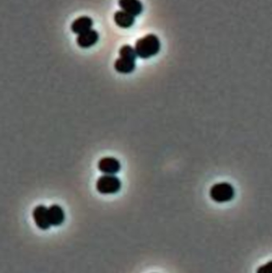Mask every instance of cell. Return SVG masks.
I'll return each mask as SVG.
<instances>
[{
  "instance_id": "7c38bea8",
  "label": "cell",
  "mask_w": 272,
  "mask_h": 273,
  "mask_svg": "<svg viewBox=\"0 0 272 273\" xmlns=\"http://www.w3.org/2000/svg\"><path fill=\"white\" fill-rule=\"evenodd\" d=\"M119 55L122 58H130L134 61H136L137 57H138L135 48L129 45H125L121 47L120 49Z\"/></svg>"
},
{
  "instance_id": "4fadbf2b",
  "label": "cell",
  "mask_w": 272,
  "mask_h": 273,
  "mask_svg": "<svg viewBox=\"0 0 272 273\" xmlns=\"http://www.w3.org/2000/svg\"><path fill=\"white\" fill-rule=\"evenodd\" d=\"M256 273H272V260L260 266L256 271Z\"/></svg>"
},
{
  "instance_id": "5b68a950",
  "label": "cell",
  "mask_w": 272,
  "mask_h": 273,
  "mask_svg": "<svg viewBox=\"0 0 272 273\" xmlns=\"http://www.w3.org/2000/svg\"><path fill=\"white\" fill-rule=\"evenodd\" d=\"M33 218L38 228L47 230L51 226L49 221L48 208L44 206H38L33 211Z\"/></svg>"
},
{
  "instance_id": "277c9868",
  "label": "cell",
  "mask_w": 272,
  "mask_h": 273,
  "mask_svg": "<svg viewBox=\"0 0 272 273\" xmlns=\"http://www.w3.org/2000/svg\"><path fill=\"white\" fill-rule=\"evenodd\" d=\"M98 169L107 175H115L121 169V163L115 157H107L101 158L98 162Z\"/></svg>"
},
{
  "instance_id": "30bf717a",
  "label": "cell",
  "mask_w": 272,
  "mask_h": 273,
  "mask_svg": "<svg viewBox=\"0 0 272 273\" xmlns=\"http://www.w3.org/2000/svg\"><path fill=\"white\" fill-rule=\"evenodd\" d=\"M135 62L136 61L130 59V58L120 57L118 59L116 60L115 63H114V69L118 73L124 74V75L132 73V72H134L135 68H136Z\"/></svg>"
},
{
  "instance_id": "52a82bcc",
  "label": "cell",
  "mask_w": 272,
  "mask_h": 273,
  "mask_svg": "<svg viewBox=\"0 0 272 273\" xmlns=\"http://www.w3.org/2000/svg\"><path fill=\"white\" fill-rule=\"evenodd\" d=\"M99 35L95 30H90L89 31L79 35L77 38V43L79 47L83 49L90 48L95 45L98 42Z\"/></svg>"
},
{
  "instance_id": "8fae6325",
  "label": "cell",
  "mask_w": 272,
  "mask_h": 273,
  "mask_svg": "<svg viewBox=\"0 0 272 273\" xmlns=\"http://www.w3.org/2000/svg\"><path fill=\"white\" fill-rule=\"evenodd\" d=\"M114 22L121 28H129L135 23V17L124 11H118L114 15Z\"/></svg>"
},
{
  "instance_id": "3957f363",
  "label": "cell",
  "mask_w": 272,
  "mask_h": 273,
  "mask_svg": "<svg viewBox=\"0 0 272 273\" xmlns=\"http://www.w3.org/2000/svg\"><path fill=\"white\" fill-rule=\"evenodd\" d=\"M121 188V182L115 175L105 174L100 177L96 183V189L101 194H115Z\"/></svg>"
},
{
  "instance_id": "ba28073f",
  "label": "cell",
  "mask_w": 272,
  "mask_h": 273,
  "mask_svg": "<svg viewBox=\"0 0 272 273\" xmlns=\"http://www.w3.org/2000/svg\"><path fill=\"white\" fill-rule=\"evenodd\" d=\"M93 25V22L92 19L88 16H82L74 21L71 25V30L75 34L79 36L91 30Z\"/></svg>"
},
{
  "instance_id": "7a4b0ae2",
  "label": "cell",
  "mask_w": 272,
  "mask_h": 273,
  "mask_svg": "<svg viewBox=\"0 0 272 273\" xmlns=\"http://www.w3.org/2000/svg\"><path fill=\"white\" fill-rule=\"evenodd\" d=\"M210 196L212 200L217 203L231 201L235 196V189L231 184L220 182L211 188Z\"/></svg>"
},
{
  "instance_id": "9c48e42d",
  "label": "cell",
  "mask_w": 272,
  "mask_h": 273,
  "mask_svg": "<svg viewBox=\"0 0 272 273\" xmlns=\"http://www.w3.org/2000/svg\"><path fill=\"white\" fill-rule=\"evenodd\" d=\"M48 215L51 226H59L65 221L64 210L58 204H53L49 207Z\"/></svg>"
},
{
  "instance_id": "8992f818",
  "label": "cell",
  "mask_w": 272,
  "mask_h": 273,
  "mask_svg": "<svg viewBox=\"0 0 272 273\" xmlns=\"http://www.w3.org/2000/svg\"><path fill=\"white\" fill-rule=\"evenodd\" d=\"M118 4L122 11L134 17L140 15L143 12V5L140 0H119Z\"/></svg>"
},
{
  "instance_id": "6da1fadb",
  "label": "cell",
  "mask_w": 272,
  "mask_h": 273,
  "mask_svg": "<svg viewBox=\"0 0 272 273\" xmlns=\"http://www.w3.org/2000/svg\"><path fill=\"white\" fill-rule=\"evenodd\" d=\"M160 47L159 38L155 35L149 34L137 41L135 51L138 57L146 59L157 55L160 52Z\"/></svg>"
}]
</instances>
